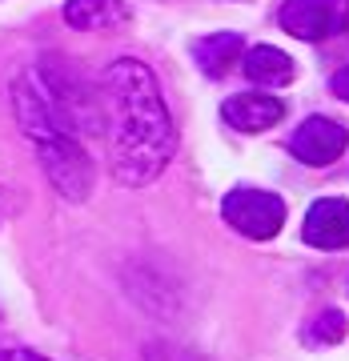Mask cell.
Masks as SVG:
<instances>
[{"label":"cell","instance_id":"obj_1","mask_svg":"<svg viewBox=\"0 0 349 361\" xmlns=\"http://www.w3.org/2000/svg\"><path fill=\"white\" fill-rule=\"evenodd\" d=\"M104 109H109V153L113 173L125 185H149L161 177L177 149V129L169 121L161 85L141 61H113L104 68Z\"/></svg>","mask_w":349,"mask_h":361},{"label":"cell","instance_id":"obj_2","mask_svg":"<svg viewBox=\"0 0 349 361\" xmlns=\"http://www.w3.org/2000/svg\"><path fill=\"white\" fill-rule=\"evenodd\" d=\"M221 213H225V221H229L233 229L253 237V241H269L285 225V201L277 193H261V189H237V193H229Z\"/></svg>","mask_w":349,"mask_h":361},{"label":"cell","instance_id":"obj_3","mask_svg":"<svg viewBox=\"0 0 349 361\" xmlns=\"http://www.w3.org/2000/svg\"><path fill=\"white\" fill-rule=\"evenodd\" d=\"M281 28L301 40H329L349 28V0H285Z\"/></svg>","mask_w":349,"mask_h":361},{"label":"cell","instance_id":"obj_4","mask_svg":"<svg viewBox=\"0 0 349 361\" xmlns=\"http://www.w3.org/2000/svg\"><path fill=\"white\" fill-rule=\"evenodd\" d=\"M345 145H349V133L341 129L337 121H329V116H310V121L293 133L289 149H293V157L305 161V165H333L337 157L345 153Z\"/></svg>","mask_w":349,"mask_h":361},{"label":"cell","instance_id":"obj_5","mask_svg":"<svg viewBox=\"0 0 349 361\" xmlns=\"http://www.w3.org/2000/svg\"><path fill=\"white\" fill-rule=\"evenodd\" d=\"M301 237L313 249H349V201L341 197L313 201L301 225Z\"/></svg>","mask_w":349,"mask_h":361},{"label":"cell","instance_id":"obj_6","mask_svg":"<svg viewBox=\"0 0 349 361\" xmlns=\"http://www.w3.org/2000/svg\"><path fill=\"white\" fill-rule=\"evenodd\" d=\"M221 113H225V121H229L233 129L265 133L285 116V104L277 97H265V92H241V97H229Z\"/></svg>","mask_w":349,"mask_h":361},{"label":"cell","instance_id":"obj_7","mask_svg":"<svg viewBox=\"0 0 349 361\" xmlns=\"http://www.w3.org/2000/svg\"><path fill=\"white\" fill-rule=\"evenodd\" d=\"M65 20L80 32H101V28H121L129 20L125 0H68Z\"/></svg>","mask_w":349,"mask_h":361},{"label":"cell","instance_id":"obj_8","mask_svg":"<svg viewBox=\"0 0 349 361\" xmlns=\"http://www.w3.org/2000/svg\"><path fill=\"white\" fill-rule=\"evenodd\" d=\"M193 56L209 77H225L237 65V56H241V37L237 32H213V37L193 44Z\"/></svg>","mask_w":349,"mask_h":361},{"label":"cell","instance_id":"obj_9","mask_svg":"<svg viewBox=\"0 0 349 361\" xmlns=\"http://www.w3.org/2000/svg\"><path fill=\"white\" fill-rule=\"evenodd\" d=\"M245 77L257 85H285V80H293V61L273 44H257L245 52Z\"/></svg>","mask_w":349,"mask_h":361},{"label":"cell","instance_id":"obj_10","mask_svg":"<svg viewBox=\"0 0 349 361\" xmlns=\"http://www.w3.org/2000/svg\"><path fill=\"white\" fill-rule=\"evenodd\" d=\"M345 334V322H341V313H322V317H317V325H313V341H337V337Z\"/></svg>","mask_w":349,"mask_h":361},{"label":"cell","instance_id":"obj_11","mask_svg":"<svg viewBox=\"0 0 349 361\" xmlns=\"http://www.w3.org/2000/svg\"><path fill=\"white\" fill-rule=\"evenodd\" d=\"M0 361H44V357L28 353V349H0Z\"/></svg>","mask_w":349,"mask_h":361},{"label":"cell","instance_id":"obj_12","mask_svg":"<svg viewBox=\"0 0 349 361\" xmlns=\"http://www.w3.org/2000/svg\"><path fill=\"white\" fill-rule=\"evenodd\" d=\"M333 92L341 97V101H349V65H345V68H341V73L333 77Z\"/></svg>","mask_w":349,"mask_h":361},{"label":"cell","instance_id":"obj_13","mask_svg":"<svg viewBox=\"0 0 349 361\" xmlns=\"http://www.w3.org/2000/svg\"><path fill=\"white\" fill-rule=\"evenodd\" d=\"M4 209H8V197H4V189H0V217H4Z\"/></svg>","mask_w":349,"mask_h":361}]
</instances>
